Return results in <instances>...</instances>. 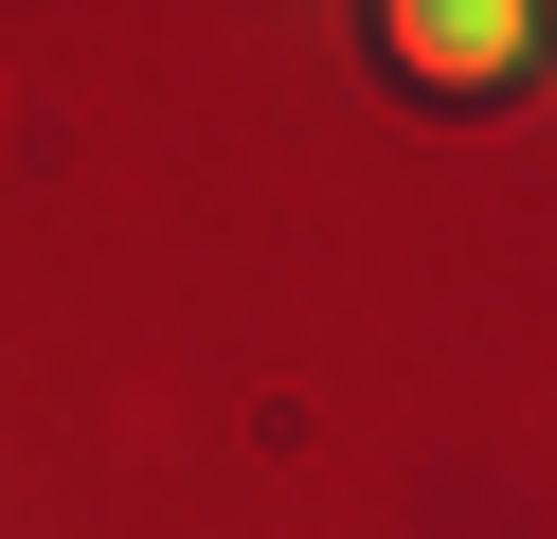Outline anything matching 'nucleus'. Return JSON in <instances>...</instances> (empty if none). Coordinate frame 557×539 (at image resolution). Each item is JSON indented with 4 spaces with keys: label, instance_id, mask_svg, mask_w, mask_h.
I'll return each mask as SVG.
<instances>
[{
    "label": "nucleus",
    "instance_id": "1",
    "mask_svg": "<svg viewBox=\"0 0 557 539\" xmlns=\"http://www.w3.org/2000/svg\"><path fill=\"white\" fill-rule=\"evenodd\" d=\"M377 54H396L432 108H485V90H521V72H540V19H521V0H396V19H377Z\"/></svg>",
    "mask_w": 557,
    "mask_h": 539
}]
</instances>
